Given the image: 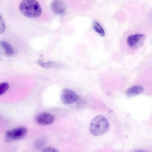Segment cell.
Listing matches in <instances>:
<instances>
[{"label":"cell","instance_id":"cell-1","mask_svg":"<svg viewBox=\"0 0 152 152\" xmlns=\"http://www.w3.org/2000/svg\"><path fill=\"white\" fill-rule=\"evenodd\" d=\"M19 8L24 16L30 18H37L42 13V8L36 0H23L20 3Z\"/></svg>","mask_w":152,"mask_h":152},{"label":"cell","instance_id":"cell-2","mask_svg":"<svg viewBox=\"0 0 152 152\" xmlns=\"http://www.w3.org/2000/svg\"><path fill=\"white\" fill-rule=\"evenodd\" d=\"M110 124L107 118L102 115H98L91 121L89 127L90 133L98 136L103 135L108 131Z\"/></svg>","mask_w":152,"mask_h":152},{"label":"cell","instance_id":"cell-3","mask_svg":"<svg viewBox=\"0 0 152 152\" xmlns=\"http://www.w3.org/2000/svg\"><path fill=\"white\" fill-rule=\"evenodd\" d=\"M27 129L19 127L7 130L5 132V140L7 142L20 140L24 137L27 133Z\"/></svg>","mask_w":152,"mask_h":152},{"label":"cell","instance_id":"cell-4","mask_svg":"<svg viewBox=\"0 0 152 152\" xmlns=\"http://www.w3.org/2000/svg\"><path fill=\"white\" fill-rule=\"evenodd\" d=\"M145 36L142 34L131 35L127 38V42L129 46L133 49L140 48L145 41Z\"/></svg>","mask_w":152,"mask_h":152},{"label":"cell","instance_id":"cell-5","mask_svg":"<svg viewBox=\"0 0 152 152\" xmlns=\"http://www.w3.org/2000/svg\"><path fill=\"white\" fill-rule=\"evenodd\" d=\"M78 99L77 94L73 90L69 88L63 89L61 93V100L63 104L66 105L73 103Z\"/></svg>","mask_w":152,"mask_h":152},{"label":"cell","instance_id":"cell-6","mask_svg":"<svg viewBox=\"0 0 152 152\" xmlns=\"http://www.w3.org/2000/svg\"><path fill=\"white\" fill-rule=\"evenodd\" d=\"M55 120V116L52 114L44 113L38 115L35 118V121L42 125H47L52 124Z\"/></svg>","mask_w":152,"mask_h":152},{"label":"cell","instance_id":"cell-7","mask_svg":"<svg viewBox=\"0 0 152 152\" xmlns=\"http://www.w3.org/2000/svg\"><path fill=\"white\" fill-rule=\"evenodd\" d=\"M14 52L12 46L6 42L0 41V54L6 56H11L14 54Z\"/></svg>","mask_w":152,"mask_h":152},{"label":"cell","instance_id":"cell-8","mask_svg":"<svg viewBox=\"0 0 152 152\" xmlns=\"http://www.w3.org/2000/svg\"><path fill=\"white\" fill-rule=\"evenodd\" d=\"M51 7L53 12L58 15L63 14L66 9L64 3L60 0L53 1L51 4Z\"/></svg>","mask_w":152,"mask_h":152},{"label":"cell","instance_id":"cell-9","mask_svg":"<svg viewBox=\"0 0 152 152\" xmlns=\"http://www.w3.org/2000/svg\"><path fill=\"white\" fill-rule=\"evenodd\" d=\"M144 91L143 87L140 85H134L129 88L126 91V94L131 97L142 93Z\"/></svg>","mask_w":152,"mask_h":152},{"label":"cell","instance_id":"cell-10","mask_svg":"<svg viewBox=\"0 0 152 152\" xmlns=\"http://www.w3.org/2000/svg\"><path fill=\"white\" fill-rule=\"evenodd\" d=\"M93 27L94 30L102 36H105L104 30L99 23L96 21H94L93 23Z\"/></svg>","mask_w":152,"mask_h":152},{"label":"cell","instance_id":"cell-11","mask_svg":"<svg viewBox=\"0 0 152 152\" xmlns=\"http://www.w3.org/2000/svg\"><path fill=\"white\" fill-rule=\"evenodd\" d=\"M9 88V84L7 82L0 83V96L4 93Z\"/></svg>","mask_w":152,"mask_h":152},{"label":"cell","instance_id":"cell-12","mask_svg":"<svg viewBox=\"0 0 152 152\" xmlns=\"http://www.w3.org/2000/svg\"><path fill=\"white\" fill-rule=\"evenodd\" d=\"M40 66L45 68H49L56 67L57 65L55 63L52 61H49L45 63H39Z\"/></svg>","mask_w":152,"mask_h":152},{"label":"cell","instance_id":"cell-13","mask_svg":"<svg viewBox=\"0 0 152 152\" xmlns=\"http://www.w3.org/2000/svg\"><path fill=\"white\" fill-rule=\"evenodd\" d=\"M5 28L4 20L0 14V34H3L4 32Z\"/></svg>","mask_w":152,"mask_h":152},{"label":"cell","instance_id":"cell-14","mask_svg":"<svg viewBox=\"0 0 152 152\" xmlns=\"http://www.w3.org/2000/svg\"><path fill=\"white\" fill-rule=\"evenodd\" d=\"M42 152H59V151L54 147L48 146L42 149Z\"/></svg>","mask_w":152,"mask_h":152},{"label":"cell","instance_id":"cell-15","mask_svg":"<svg viewBox=\"0 0 152 152\" xmlns=\"http://www.w3.org/2000/svg\"><path fill=\"white\" fill-rule=\"evenodd\" d=\"M134 152H149L147 151H145L141 149H136L135 150Z\"/></svg>","mask_w":152,"mask_h":152}]
</instances>
